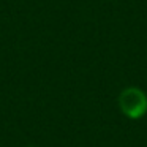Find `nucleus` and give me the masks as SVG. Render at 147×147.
I'll return each mask as SVG.
<instances>
[{
  "instance_id": "obj_1",
  "label": "nucleus",
  "mask_w": 147,
  "mask_h": 147,
  "mask_svg": "<svg viewBox=\"0 0 147 147\" xmlns=\"http://www.w3.org/2000/svg\"><path fill=\"white\" fill-rule=\"evenodd\" d=\"M119 108L125 117L138 120L147 114V95L138 87H127L119 95Z\"/></svg>"
},
{
  "instance_id": "obj_2",
  "label": "nucleus",
  "mask_w": 147,
  "mask_h": 147,
  "mask_svg": "<svg viewBox=\"0 0 147 147\" xmlns=\"http://www.w3.org/2000/svg\"><path fill=\"white\" fill-rule=\"evenodd\" d=\"M27 147H33V146H27Z\"/></svg>"
}]
</instances>
